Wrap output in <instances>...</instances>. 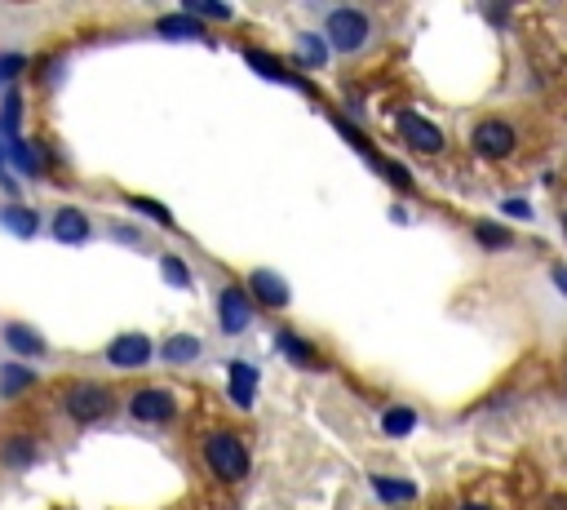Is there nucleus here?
Masks as SVG:
<instances>
[{"mask_svg":"<svg viewBox=\"0 0 567 510\" xmlns=\"http://www.w3.org/2000/svg\"><path fill=\"white\" fill-rule=\"evenodd\" d=\"M200 457H204V471H209L213 479H222V484H240V479H249V466H253L249 444H244L235 431L204 435Z\"/></svg>","mask_w":567,"mask_h":510,"instance_id":"1","label":"nucleus"},{"mask_svg":"<svg viewBox=\"0 0 567 510\" xmlns=\"http://www.w3.org/2000/svg\"><path fill=\"white\" fill-rule=\"evenodd\" d=\"M324 40L337 54H359V49L373 40V23H368L364 9H333L324 18Z\"/></svg>","mask_w":567,"mask_h":510,"instance_id":"2","label":"nucleus"},{"mask_svg":"<svg viewBox=\"0 0 567 510\" xmlns=\"http://www.w3.org/2000/svg\"><path fill=\"white\" fill-rule=\"evenodd\" d=\"M71 422H102V417L116 408V400H111V386L102 382H71L67 395H63Z\"/></svg>","mask_w":567,"mask_h":510,"instance_id":"3","label":"nucleus"},{"mask_svg":"<svg viewBox=\"0 0 567 510\" xmlns=\"http://www.w3.org/2000/svg\"><path fill=\"white\" fill-rule=\"evenodd\" d=\"M129 417L142 426H164L178 417V400H173L169 386H142V391H133L129 400Z\"/></svg>","mask_w":567,"mask_h":510,"instance_id":"4","label":"nucleus"},{"mask_svg":"<svg viewBox=\"0 0 567 510\" xmlns=\"http://www.w3.org/2000/svg\"><path fill=\"white\" fill-rule=\"evenodd\" d=\"M218 320H222V333H244L253 324V302H249V289L240 284H226L218 293Z\"/></svg>","mask_w":567,"mask_h":510,"instance_id":"5","label":"nucleus"},{"mask_svg":"<svg viewBox=\"0 0 567 510\" xmlns=\"http://www.w3.org/2000/svg\"><path fill=\"white\" fill-rule=\"evenodd\" d=\"M514 129L505 125V120H479L474 125V134H470V147L479 151V156H488V160H501V156H510L514 151Z\"/></svg>","mask_w":567,"mask_h":510,"instance_id":"6","label":"nucleus"},{"mask_svg":"<svg viewBox=\"0 0 567 510\" xmlns=\"http://www.w3.org/2000/svg\"><path fill=\"white\" fill-rule=\"evenodd\" d=\"M151 355H156V346H151L147 333H120V338L107 346V360L116 364V369H142V364H151Z\"/></svg>","mask_w":567,"mask_h":510,"instance_id":"7","label":"nucleus"},{"mask_svg":"<svg viewBox=\"0 0 567 510\" xmlns=\"http://www.w3.org/2000/svg\"><path fill=\"white\" fill-rule=\"evenodd\" d=\"M399 138H404L412 151H426V156L443 151V129L430 125V120L417 116V111H404V116H399Z\"/></svg>","mask_w":567,"mask_h":510,"instance_id":"8","label":"nucleus"},{"mask_svg":"<svg viewBox=\"0 0 567 510\" xmlns=\"http://www.w3.org/2000/svg\"><path fill=\"white\" fill-rule=\"evenodd\" d=\"M0 338H5V346L18 355V360H40V355L49 351L45 338H40L32 324H23V320H9L5 329H0Z\"/></svg>","mask_w":567,"mask_h":510,"instance_id":"9","label":"nucleus"},{"mask_svg":"<svg viewBox=\"0 0 567 510\" xmlns=\"http://www.w3.org/2000/svg\"><path fill=\"white\" fill-rule=\"evenodd\" d=\"M249 298H257L262 306H271V311L288 306V284H284V275H275V271H253V275H249Z\"/></svg>","mask_w":567,"mask_h":510,"instance_id":"10","label":"nucleus"},{"mask_svg":"<svg viewBox=\"0 0 567 510\" xmlns=\"http://www.w3.org/2000/svg\"><path fill=\"white\" fill-rule=\"evenodd\" d=\"M226 391H231V400L240 408H253V400H257V369L253 364L235 360L231 373H226Z\"/></svg>","mask_w":567,"mask_h":510,"instance_id":"11","label":"nucleus"},{"mask_svg":"<svg viewBox=\"0 0 567 510\" xmlns=\"http://www.w3.org/2000/svg\"><path fill=\"white\" fill-rule=\"evenodd\" d=\"M32 386H36V369H27L23 360L0 364V395H5V400H18V395L32 391Z\"/></svg>","mask_w":567,"mask_h":510,"instance_id":"12","label":"nucleus"},{"mask_svg":"<svg viewBox=\"0 0 567 510\" xmlns=\"http://www.w3.org/2000/svg\"><path fill=\"white\" fill-rule=\"evenodd\" d=\"M36 457H40V448H36L32 435H9V440L0 444V462H5L9 471H27Z\"/></svg>","mask_w":567,"mask_h":510,"instance_id":"13","label":"nucleus"},{"mask_svg":"<svg viewBox=\"0 0 567 510\" xmlns=\"http://www.w3.org/2000/svg\"><path fill=\"white\" fill-rule=\"evenodd\" d=\"M89 218L80 209H58V218H54V236L63 240V244H85L89 240Z\"/></svg>","mask_w":567,"mask_h":510,"instance_id":"14","label":"nucleus"},{"mask_svg":"<svg viewBox=\"0 0 567 510\" xmlns=\"http://www.w3.org/2000/svg\"><path fill=\"white\" fill-rule=\"evenodd\" d=\"M373 493L381 497V502L390 506H404L417 497V484H408V479H386V475H373Z\"/></svg>","mask_w":567,"mask_h":510,"instance_id":"15","label":"nucleus"},{"mask_svg":"<svg viewBox=\"0 0 567 510\" xmlns=\"http://www.w3.org/2000/svg\"><path fill=\"white\" fill-rule=\"evenodd\" d=\"M280 346L288 351V360H293V364H302V369H324V355H319L311 342H302V338H297V333H280Z\"/></svg>","mask_w":567,"mask_h":510,"instance_id":"16","label":"nucleus"},{"mask_svg":"<svg viewBox=\"0 0 567 510\" xmlns=\"http://www.w3.org/2000/svg\"><path fill=\"white\" fill-rule=\"evenodd\" d=\"M200 351H204V346H200V338H191V333H173V338L160 346V355L169 364H191Z\"/></svg>","mask_w":567,"mask_h":510,"instance_id":"17","label":"nucleus"},{"mask_svg":"<svg viewBox=\"0 0 567 510\" xmlns=\"http://www.w3.org/2000/svg\"><path fill=\"white\" fill-rule=\"evenodd\" d=\"M156 32H164V36H173V40H204V27L195 23L191 14H169V18H160L156 23Z\"/></svg>","mask_w":567,"mask_h":510,"instance_id":"18","label":"nucleus"},{"mask_svg":"<svg viewBox=\"0 0 567 510\" xmlns=\"http://www.w3.org/2000/svg\"><path fill=\"white\" fill-rule=\"evenodd\" d=\"M412 426H417V413H412V408H386V413H381V431L395 435V440L412 435Z\"/></svg>","mask_w":567,"mask_h":510,"instance_id":"19","label":"nucleus"},{"mask_svg":"<svg viewBox=\"0 0 567 510\" xmlns=\"http://www.w3.org/2000/svg\"><path fill=\"white\" fill-rule=\"evenodd\" d=\"M297 54H302V63H306V67H324V58H328V40H324V36H315V32H302V36H297Z\"/></svg>","mask_w":567,"mask_h":510,"instance_id":"20","label":"nucleus"},{"mask_svg":"<svg viewBox=\"0 0 567 510\" xmlns=\"http://www.w3.org/2000/svg\"><path fill=\"white\" fill-rule=\"evenodd\" d=\"M0 222H5L9 231H14V236H36V213L32 209H23V204H14V209H5L0 213Z\"/></svg>","mask_w":567,"mask_h":510,"instance_id":"21","label":"nucleus"},{"mask_svg":"<svg viewBox=\"0 0 567 510\" xmlns=\"http://www.w3.org/2000/svg\"><path fill=\"white\" fill-rule=\"evenodd\" d=\"M474 240L488 244V249H505V244H510V231L497 227V222H479V227H474Z\"/></svg>","mask_w":567,"mask_h":510,"instance_id":"22","label":"nucleus"},{"mask_svg":"<svg viewBox=\"0 0 567 510\" xmlns=\"http://www.w3.org/2000/svg\"><path fill=\"white\" fill-rule=\"evenodd\" d=\"M160 271H164V280H169V284H178V289H191V267H187L182 258H164Z\"/></svg>","mask_w":567,"mask_h":510,"instance_id":"23","label":"nucleus"},{"mask_svg":"<svg viewBox=\"0 0 567 510\" xmlns=\"http://www.w3.org/2000/svg\"><path fill=\"white\" fill-rule=\"evenodd\" d=\"M187 14H195V18H218V23H226V18H235L226 5H209V0H191Z\"/></svg>","mask_w":567,"mask_h":510,"instance_id":"24","label":"nucleus"},{"mask_svg":"<svg viewBox=\"0 0 567 510\" xmlns=\"http://www.w3.org/2000/svg\"><path fill=\"white\" fill-rule=\"evenodd\" d=\"M133 209H142V213H151V218H156V222H160V227H169V222H173V218H169V213H164V209H160V204H156V200H142V196H133Z\"/></svg>","mask_w":567,"mask_h":510,"instance_id":"25","label":"nucleus"},{"mask_svg":"<svg viewBox=\"0 0 567 510\" xmlns=\"http://www.w3.org/2000/svg\"><path fill=\"white\" fill-rule=\"evenodd\" d=\"M23 67H27L23 54H5V58H0V76H18Z\"/></svg>","mask_w":567,"mask_h":510,"instance_id":"26","label":"nucleus"},{"mask_svg":"<svg viewBox=\"0 0 567 510\" xmlns=\"http://www.w3.org/2000/svg\"><path fill=\"white\" fill-rule=\"evenodd\" d=\"M505 213H514V218H532V209H528V200H505L501 204Z\"/></svg>","mask_w":567,"mask_h":510,"instance_id":"27","label":"nucleus"},{"mask_svg":"<svg viewBox=\"0 0 567 510\" xmlns=\"http://www.w3.org/2000/svg\"><path fill=\"white\" fill-rule=\"evenodd\" d=\"M0 182H5V187H9V191H18V182H14V178H9V169H5V156H0Z\"/></svg>","mask_w":567,"mask_h":510,"instance_id":"28","label":"nucleus"},{"mask_svg":"<svg viewBox=\"0 0 567 510\" xmlns=\"http://www.w3.org/2000/svg\"><path fill=\"white\" fill-rule=\"evenodd\" d=\"M554 280H559V289L567 293V267H554Z\"/></svg>","mask_w":567,"mask_h":510,"instance_id":"29","label":"nucleus"},{"mask_svg":"<svg viewBox=\"0 0 567 510\" xmlns=\"http://www.w3.org/2000/svg\"><path fill=\"white\" fill-rule=\"evenodd\" d=\"M461 510H488V506H479V502H470V506H461Z\"/></svg>","mask_w":567,"mask_h":510,"instance_id":"30","label":"nucleus"},{"mask_svg":"<svg viewBox=\"0 0 567 510\" xmlns=\"http://www.w3.org/2000/svg\"><path fill=\"white\" fill-rule=\"evenodd\" d=\"M563 227H567V218H563Z\"/></svg>","mask_w":567,"mask_h":510,"instance_id":"31","label":"nucleus"}]
</instances>
